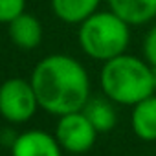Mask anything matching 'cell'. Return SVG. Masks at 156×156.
Listing matches in <instances>:
<instances>
[{"mask_svg":"<svg viewBox=\"0 0 156 156\" xmlns=\"http://www.w3.org/2000/svg\"><path fill=\"white\" fill-rule=\"evenodd\" d=\"M30 81L39 107L55 118L83 110L92 96L88 70L81 61L66 53L42 57L33 66Z\"/></svg>","mask_w":156,"mask_h":156,"instance_id":"obj_1","label":"cell"},{"mask_svg":"<svg viewBox=\"0 0 156 156\" xmlns=\"http://www.w3.org/2000/svg\"><path fill=\"white\" fill-rule=\"evenodd\" d=\"M99 88L112 103L119 107H134L154 94L152 66L145 59L125 51L103 62L99 70Z\"/></svg>","mask_w":156,"mask_h":156,"instance_id":"obj_2","label":"cell"},{"mask_svg":"<svg viewBox=\"0 0 156 156\" xmlns=\"http://www.w3.org/2000/svg\"><path fill=\"white\" fill-rule=\"evenodd\" d=\"M77 42L87 57L105 62L127 51L130 44V26L114 11L98 9L79 24Z\"/></svg>","mask_w":156,"mask_h":156,"instance_id":"obj_3","label":"cell"},{"mask_svg":"<svg viewBox=\"0 0 156 156\" xmlns=\"http://www.w3.org/2000/svg\"><path fill=\"white\" fill-rule=\"evenodd\" d=\"M39 101L30 79L9 77L0 83V118L9 125L31 121L39 110Z\"/></svg>","mask_w":156,"mask_h":156,"instance_id":"obj_4","label":"cell"},{"mask_svg":"<svg viewBox=\"0 0 156 156\" xmlns=\"http://www.w3.org/2000/svg\"><path fill=\"white\" fill-rule=\"evenodd\" d=\"M53 134L61 145V149L68 154H85L98 141V129L90 123L83 110L70 112L57 118Z\"/></svg>","mask_w":156,"mask_h":156,"instance_id":"obj_5","label":"cell"},{"mask_svg":"<svg viewBox=\"0 0 156 156\" xmlns=\"http://www.w3.org/2000/svg\"><path fill=\"white\" fill-rule=\"evenodd\" d=\"M62 149L53 132L44 129H28L19 132L9 147V156H62Z\"/></svg>","mask_w":156,"mask_h":156,"instance_id":"obj_6","label":"cell"},{"mask_svg":"<svg viewBox=\"0 0 156 156\" xmlns=\"http://www.w3.org/2000/svg\"><path fill=\"white\" fill-rule=\"evenodd\" d=\"M8 33H9L11 42L19 50H24V51L39 48L42 42V37H44L41 20L28 11L20 13L8 24Z\"/></svg>","mask_w":156,"mask_h":156,"instance_id":"obj_7","label":"cell"},{"mask_svg":"<svg viewBox=\"0 0 156 156\" xmlns=\"http://www.w3.org/2000/svg\"><path fill=\"white\" fill-rule=\"evenodd\" d=\"M130 129L141 141H156V92L130 107Z\"/></svg>","mask_w":156,"mask_h":156,"instance_id":"obj_8","label":"cell"},{"mask_svg":"<svg viewBox=\"0 0 156 156\" xmlns=\"http://www.w3.org/2000/svg\"><path fill=\"white\" fill-rule=\"evenodd\" d=\"M107 4L130 28L149 24L156 19V0H107Z\"/></svg>","mask_w":156,"mask_h":156,"instance_id":"obj_9","label":"cell"},{"mask_svg":"<svg viewBox=\"0 0 156 156\" xmlns=\"http://www.w3.org/2000/svg\"><path fill=\"white\" fill-rule=\"evenodd\" d=\"M53 15L64 24L79 26L99 9L101 0H50Z\"/></svg>","mask_w":156,"mask_h":156,"instance_id":"obj_10","label":"cell"},{"mask_svg":"<svg viewBox=\"0 0 156 156\" xmlns=\"http://www.w3.org/2000/svg\"><path fill=\"white\" fill-rule=\"evenodd\" d=\"M85 116L90 123L98 129V132H110L118 123V110L116 103H112L107 96H90L87 105L83 107Z\"/></svg>","mask_w":156,"mask_h":156,"instance_id":"obj_11","label":"cell"},{"mask_svg":"<svg viewBox=\"0 0 156 156\" xmlns=\"http://www.w3.org/2000/svg\"><path fill=\"white\" fill-rule=\"evenodd\" d=\"M26 11V0H0V24H9Z\"/></svg>","mask_w":156,"mask_h":156,"instance_id":"obj_12","label":"cell"},{"mask_svg":"<svg viewBox=\"0 0 156 156\" xmlns=\"http://www.w3.org/2000/svg\"><path fill=\"white\" fill-rule=\"evenodd\" d=\"M143 59L151 66H156V22L143 37Z\"/></svg>","mask_w":156,"mask_h":156,"instance_id":"obj_13","label":"cell"},{"mask_svg":"<svg viewBox=\"0 0 156 156\" xmlns=\"http://www.w3.org/2000/svg\"><path fill=\"white\" fill-rule=\"evenodd\" d=\"M17 136H19V132H17L15 125H9V123H8V127L0 129V141H2V147H8V149H9V147L15 143Z\"/></svg>","mask_w":156,"mask_h":156,"instance_id":"obj_14","label":"cell"},{"mask_svg":"<svg viewBox=\"0 0 156 156\" xmlns=\"http://www.w3.org/2000/svg\"><path fill=\"white\" fill-rule=\"evenodd\" d=\"M152 79H154V92H156V66H152Z\"/></svg>","mask_w":156,"mask_h":156,"instance_id":"obj_15","label":"cell"},{"mask_svg":"<svg viewBox=\"0 0 156 156\" xmlns=\"http://www.w3.org/2000/svg\"><path fill=\"white\" fill-rule=\"evenodd\" d=\"M0 151H2V141H0Z\"/></svg>","mask_w":156,"mask_h":156,"instance_id":"obj_16","label":"cell"}]
</instances>
